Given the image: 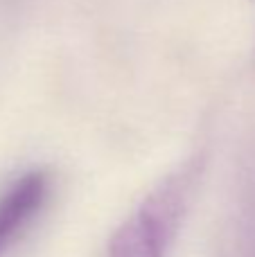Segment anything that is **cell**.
I'll return each instance as SVG.
<instances>
[{
    "label": "cell",
    "mask_w": 255,
    "mask_h": 257,
    "mask_svg": "<svg viewBox=\"0 0 255 257\" xmlns=\"http://www.w3.org/2000/svg\"><path fill=\"white\" fill-rule=\"evenodd\" d=\"M50 196V172L32 169L0 194V257L43 210Z\"/></svg>",
    "instance_id": "2"
},
{
    "label": "cell",
    "mask_w": 255,
    "mask_h": 257,
    "mask_svg": "<svg viewBox=\"0 0 255 257\" xmlns=\"http://www.w3.org/2000/svg\"><path fill=\"white\" fill-rule=\"evenodd\" d=\"M201 174V160L192 158L165 178L140 208L113 232L108 257H165L190 205Z\"/></svg>",
    "instance_id": "1"
}]
</instances>
